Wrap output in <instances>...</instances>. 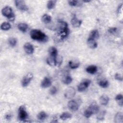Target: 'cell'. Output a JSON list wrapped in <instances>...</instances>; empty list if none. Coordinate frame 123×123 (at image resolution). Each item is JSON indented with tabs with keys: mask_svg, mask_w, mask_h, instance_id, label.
<instances>
[{
	"mask_svg": "<svg viewBox=\"0 0 123 123\" xmlns=\"http://www.w3.org/2000/svg\"><path fill=\"white\" fill-rule=\"evenodd\" d=\"M115 100L118 102L119 105L121 106L123 105V95L121 94H118L115 97Z\"/></svg>",
	"mask_w": 123,
	"mask_h": 123,
	"instance_id": "31",
	"label": "cell"
},
{
	"mask_svg": "<svg viewBox=\"0 0 123 123\" xmlns=\"http://www.w3.org/2000/svg\"><path fill=\"white\" fill-rule=\"evenodd\" d=\"M79 105L75 100H71L68 102V108L73 111H77L79 109Z\"/></svg>",
	"mask_w": 123,
	"mask_h": 123,
	"instance_id": "9",
	"label": "cell"
},
{
	"mask_svg": "<svg viewBox=\"0 0 123 123\" xmlns=\"http://www.w3.org/2000/svg\"><path fill=\"white\" fill-rule=\"evenodd\" d=\"M72 115L68 112H63L60 116V118L62 120H66L68 119H70Z\"/></svg>",
	"mask_w": 123,
	"mask_h": 123,
	"instance_id": "26",
	"label": "cell"
},
{
	"mask_svg": "<svg viewBox=\"0 0 123 123\" xmlns=\"http://www.w3.org/2000/svg\"><path fill=\"white\" fill-rule=\"evenodd\" d=\"M1 13L3 16L8 18L10 21H13L14 20L15 16L11 7L8 6L4 7L1 10Z\"/></svg>",
	"mask_w": 123,
	"mask_h": 123,
	"instance_id": "3",
	"label": "cell"
},
{
	"mask_svg": "<svg viewBox=\"0 0 123 123\" xmlns=\"http://www.w3.org/2000/svg\"><path fill=\"white\" fill-rule=\"evenodd\" d=\"M91 83V80L88 79H86L84 81L80 83L77 87V90L79 92H83L86 90L87 88L89 86Z\"/></svg>",
	"mask_w": 123,
	"mask_h": 123,
	"instance_id": "5",
	"label": "cell"
},
{
	"mask_svg": "<svg viewBox=\"0 0 123 123\" xmlns=\"http://www.w3.org/2000/svg\"><path fill=\"white\" fill-rule=\"evenodd\" d=\"M57 92V87L55 86H53L49 89V94L51 95H54Z\"/></svg>",
	"mask_w": 123,
	"mask_h": 123,
	"instance_id": "35",
	"label": "cell"
},
{
	"mask_svg": "<svg viewBox=\"0 0 123 123\" xmlns=\"http://www.w3.org/2000/svg\"><path fill=\"white\" fill-rule=\"evenodd\" d=\"M92 113L91 111L87 108V109H86L84 112V116L86 118H89L90 117H91V116L92 115Z\"/></svg>",
	"mask_w": 123,
	"mask_h": 123,
	"instance_id": "33",
	"label": "cell"
},
{
	"mask_svg": "<svg viewBox=\"0 0 123 123\" xmlns=\"http://www.w3.org/2000/svg\"><path fill=\"white\" fill-rule=\"evenodd\" d=\"M56 58L49 55L47 59V63L50 66H56Z\"/></svg>",
	"mask_w": 123,
	"mask_h": 123,
	"instance_id": "21",
	"label": "cell"
},
{
	"mask_svg": "<svg viewBox=\"0 0 123 123\" xmlns=\"http://www.w3.org/2000/svg\"><path fill=\"white\" fill-rule=\"evenodd\" d=\"M52 84L51 80L48 77H45L41 83V86L43 88H47L49 87Z\"/></svg>",
	"mask_w": 123,
	"mask_h": 123,
	"instance_id": "11",
	"label": "cell"
},
{
	"mask_svg": "<svg viewBox=\"0 0 123 123\" xmlns=\"http://www.w3.org/2000/svg\"><path fill=\"white\" fill-rule=\"evenodd\" d=\"M49 53L50 56L56 58L58 56V50L54 47H51L49 49Z\"/></svg>",
	"mask_w": 123,
	"mask_h": 123,
	"instance_id": "23",
	"label": "cell"
},
{
	"mask_svg": "<svg viewBox=\"0 0 123 123\" xmlns=\"http://www.w3.org/2000/svg\"><path fill=\"white\" fill-rule=\"evenodd\" d=\"M109 101V98L106 95H102L99 98V102L101 105L103 106L107 105Z\"/></svg>",
	"mask_w": 123,
	"mask_h": 123,
	"instance_id": "14",
	"label": "cell"
},
{
	"mask_svg": "<svg viewBox=\"0 0 123 123\" xmlns=\"http://www.w3.org/2000/svg\"><path fill=\"white\" fill-rule=\"evenodd\" d=\"M47 117V114L44 111H41L37 115V118L39 120H44Z\"/></svg>",
	"mask_w": 123,
	"mask_h": 123,
	"instance_id": "27",
	"label": "cell"
},
{
	"mask_svg": "<svg viewBox=\"0 0 123 123\" xmlns=\"http://www.w3.org/2000/svg\"><path fill=\"white\" fill-rule=\"evenodd\" d=\"M24 49L25 53L28 54H32L34 52L33 46L29 43H26L25 44L24 46Z\"/></svg>",
	"mask_w": 123,
	"mask_h": 123,
	"instance_id": "10",
	"label": "cell"
},
{
	"mask_svg": "<svg viewBox=\"0 0 123 123\" xmlns=\"http://www.w3.org/2000/svg\"><path fill=\"white\" fill-rule=\"evenodd\" d=\"M33 74L31 73H29L26 74L23 78L21 82L22 86L23 87H25L27 86L30 83L31 81L33 79Z\"/></svg>",
	"mask_w": 123,
	"mask_h": 123,
	"instance_id": "6",
	"label": "cell"
},
{
	"mask_svg": "<svg viewBox=\"0 0 123 123\" xmlns=\"http://www.w3.org/2000/svg\"><path fill=\"white\" fill-rule=\"evenodd\" d=\"M57 1L56 0H49L47 2V7L48 9L51 10L54 8Z\"/></svg>",
	"mask_w": 123,
	"mask_h": 123,
	"instance_id": "29",
	"label": "cell"
},
{
	"mask_svg": "<svg viewBox=\"0 0 123 123\" xmlns=\"http://www.w3.org/2000/svg\"><path fill=\"white\" fill-rule=\"evenodd\" d=\"M106 114L105 111H101L97 115V119L98 120H102L104 119V116Z\"/></svg>",
	"mask_w": 123,
	"mask_h": 123,
	"instance_id": "32",
	"label": "cell"
},
{
	"mask_svg": "<svg viewBox=\"0 0 123 123\" xmlns=\"http://www.w3.org/2000/svg\"><path fill=\"white\" fill-rule=\"evenodd\" d=\"M14 3L16 7L19 10L22 11H26L28 10V7L26 5L24 1L21 0H15Z\"/></svg>",
	"mask_w": 123,
	"mask_h": 123,
	"instance_id": "7",
	"label": "cell"
},
{
	"mask_svg": "<svg viewBox=\"0 0 123 123\" xmlns=\"http://www.w3.org/2000/svg\"><path fill=\"white\" fill-rule=\"evenodd\" d=\"M86 70V72L88 74H94L97 73L98 71V68L96 65H91L87 67Z\"/></svg>",
	"mask_w": 123,
	"mask_h": 123,
	"instance_id": "15",
	"label": "cell"
},
{
	"mask_svg": "<svg viewBox=\"0 0 123 123\" xmlns=\"http://www.w3.org/2000/svg\"><path fill=\"white\" fill-rule=\"evenodd\" d=\"M87 43L88 47L92 49L96 48L98 46L97 43L96 41V40L94 39H92L89 37H88V39L87 40Z\"/></svg>",
	"mask_w": 123,
	"mask_h": 123,
	"instance_id": "16",
	"label": "cell"
},
{
	"mask_svg": "<svg viewBox=\"0 0 123 123\" xmlns=\"http://www.w3.org/2000/svg\"><path fill=\"white\" fill-rule=\"evenodd\" d=\"M10 115H9V114H7V115H6V119H10Z\"/></svg>",
	"mask_w": 123,
	"mask_h": 123,
	"instance_id": "38",
	"label": "cell"
},
{
	"mask_svg": "<svg viewBox=\"0 0 123 123\" xmlns=\"http://www.w3.org/2000/svg\"><path fill=\"white\" fill-rule=\"evenodd\" d=\"M75 90L73 87H69L64 92V97L68 99L72 98L75 96Z\"/></svg>",
	"mask_w": 123,
	"mask_h": 123,
	"instance_id": "8",
	"label": "cell"
},
{
	"mask_svg": "<svg viewBox=\"0 0 123 123\" xmlns=\"http://www.w3.org/2000/svg\"><path fill=\"white\" fill-rule=\"evenodd\" d=\"M114 122L116 123H122L123 122V114L122 112H117L114 116Z\"/></svg>",
	"mask_w": 123,
	"mask_h": 123,
	"instance_id": "17",
	"label": "cell"
},
{
	"mask_svg": "<svg viewBox=\"0 0 123 123\" xmlns=\"http://www.w3.org/2000/svg\"><path fill=\"white\" fill-rule=\"evenodd\" d=\"M8 43L11 47H14L16 45L17 40L14 37H10L8 39Z\"/></svg>",
	"mask_w": 123,
	"mask_h": 123,
	"instance_id": "30",
	"label": "cell"
},
{
	"mask_svg": "<svg viewBox=\"0 0 123 123\" xmlns=\"http://www.w3.org/2000/svg\"><path fill=\"white\" fill-rule=\"evenodd\" d=\"M58 34L61 39L66 38L69 34V29L68 27V24L66 22L60 21L58 25Z\"/></svg>",
	"mask_w": 123,
	"mask_h": 123,
	"instance_id": "2",
	"label": "cell"
},
{
	"mask_svg": "<svg viewBox=\"0 0 123 123\" xmlns=\"http://www.w3.org/2000/svg\"><path fill=\"white\" fill-rule=\"evenodd\" d=\"M41 20L45 24H49L51 21V17L48 14H44L41 17Z\"/></svg>",
	"mask_w": 123,
	"mask_h": 123,
	"instance_id": "24",
	"label": "cell"
},
{
	"mask_svg": "<svg viewBox=\"0 0 123 123\" xmlns=\"http://www.w3.org/2000/svg\"><path fill=\"white\" fill-rule=\"evenodd\" d=\"M11 27V25L8 22H3L0 25V28L2 30L7 31L9 30Z\"/></svg>",
	"mask_w": 123,
	"mask_h": 123,
	"instance_id": "25",
	"label": "cell"
},
{
	"mask_svg": "<svg viewBox=\"0 0 123 123\" xmlns=\"http://www.w3.org/2000/svg\"><path fill=\"white\" fill-rule=\"evenodd\" d=\"M114 78L116 80L120 81H123V77L122 75L120 74L116 73L115 75H114Z\"/></svg>",
	"mask_w": 123,
	"mask_h": 123,
	"instance_id": "36",
	"label": "cell"
},
{
	"mask_svg": "<svg viewBox=\"0 0 123 123\" xmlns=\"http://www.w3.org/2000/svg\"><path fill=\"white\" fill-rule=\"evenodd\" d=\"M98 85L102 88H106L109 86L108 81L104 78H102L98 80Z\"/></svg>",
	"mask_w": 123,
	"mask_h": 123,
	"instance_id": "18",
	"label": "cell"
},
{
	"mask_svg": "<svg viewBox=\"0 0 123 123\" xmlns=\"http://www.w3.org/2000/svg\"><path fill=\"white\" fill-rule=\"evenodd\" d=\"M17 27L20 31L23 33H25L27 31L28 27V25L26 24L21 23L18 25Z\"/></svg>",
	"mask_w": 123,
	"mask_h": 123,
	"instance_id": "22",
	"label": "cell"
},
{
	"mask_svg": "<svg viewBox=\"0 0 123 123\" xmlns=\"http://www.w3.org/2000/svg\"><path fill=\"white\" fill-rule=\"evenodd\" d=\"M72 81H73L72 77L69 75H67L65 77H64L62 80L63 83L66 85L70 84L72 82Z\"/></svg>",
	"mask_w": 123,
	"mask_h": 123,
	"instance_id": "28",
	"label": "cell"
},
{
	"mask_svg": "<svg viewBox=\"0 0 123 123\" xmlns=\"http://www.w3.org/2000/svg\"><path fill=\"white\" fill-rule=\"evenodd\" d=\"M30 37L33 40L45 42L48 40V37L45 33L38 29H33L30 33Z\"/></svg>",
	"mask_w": 123,
	"mask_h": 123,
	"instance_id": "1",
	"label": "cell"
},
{
	"mask_svg": "<svg viewBox=\"0 0 123 123\" xmlns=\"http://www.w3.org/2000/svg\"><path fill=\"white\" fill-rule=\"evenodd\" d=\"M28 117V113L26 112L25 107L24 105L21 106L18 109V118L20 120L24 122Z\"/></svg>",
	"mask_w": 123,
	"mask_h": 123,
	"instance_id": "4",
	"label": "cell"
},
{
	"mask_svg": "<svg viewBox=\"0 0 123 123\" xmlns=\"http://www.w3.org/2000/svg\"><path fill=\"white\" fill-rule=\"evenodd\" d=\"M68 3L71 6H76L80 4L78 0H69L68 1Z\"/></svg>",
	"mask_w": 123,
	"mask_h": 123,
	"instance_id": "34",
	"label": "cell"
},
{
	"mask_svg": "<svg viewBox=\"0 0 123 123\" xmlns=\"http://www.w3.org/2000/svg\"><path fill=\"white\" fill-rule=\"evenodd\" d=\"M116 31H117V28L116 27H111L108 30V32L111 34H114Z\"/></svg>",
	"mask_w": 123,
	"mask_h": 123,
	"instance_id": "37",
	"label": "cell"
},
{
	"mask_svg": "<svg viewBox=\"0 0 123 123\" xmlns=\"http://www.w3.org/2000/svg\"><path fill=\"white\" fill-rule=\"evenodd\" d=\"M88 108L91 111L93 114L98 113L99 110L98 105L96 102L92 103L88 107Z\"/></svg>",
	"mask_w": 123,
	"mask_h": 123,
	"instance_id": "12",
	"label": "cell"
},
{
	"mask_svg": "<svg viewBox=\"0 0 123 123\" xmlns=\"http://www.w3.org/2000/svg\"><path fill=\"white\" fill-rule=\"evenodd\" d=\"M72 25L74 27H79L81 24H82V21L81 20L78 19L75 15H74V17L71 19V21Z\"/></svg>",
	"mask_w": 123,
	"mask_h": 123,
	"instance_id": "13",
	"label": "cell"
},
{
	"mask_svg": "<svg viewBox=\"0 0 123 123\" xmlns=\"http://www.w3.org/2000/svg\"><path fill=\"white\" fill-rule=\"evenodd\" d=\"M99 34L98 30L96 29H94L91 31V32L89 34L88 37L95 40L96 39H98L99 38Z\"/></svg>",
	"mask_w": 123,
	"mask_h": 123,
	"instance_id": "19",
	"label": "cell"
},
{
	"mask_svg": "<svg viewBox=\"0 0 123 123\" xmlns=\"http://www.w3.org/2000/svg\"><path fill=\"white\" fill-rule=\"evenodd\" d=\"M69 66L70 68L74 69L77 68L80 65V62L77 61H70L68 63Z\"/></svg>",
	"mask_w": 123,
	"mask_h": 123,
	"instance_id": "20",
	"label": "cell"
}]
</instances>
